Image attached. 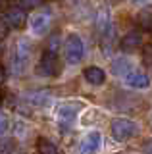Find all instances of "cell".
I'll return each instance as SVG.
<instances>
[{
    "instance_id": "1",
    "label": "cell",
    "mask_w": 152,
    "mask_h": 154,
    "mask_svg": "<svg viewBox=\"0 0 152 154\" xmlns=\"http://www.w3.org/2000/svg\"><path fill=\"white\" fill-rule=\"evenodd\" d=\"M110 131H112V137L121 143V141L131 139L137 133V123L129 118H116L110 123Z\"/></svg>"
},
{
    "instance_id": "2",
    "label": "cell",
    "mask_w": 152,
    "mask_h": 154,
    "mask_svg": "<svg viewBox=\"0 0 152 154\" xmlns=\"http://www.w3.org/2000/svg\"><path fill=\"white\" fill-rule=\"evenodd\" d=\"M29 56H31V42H29V38H20L16 50H14V60H12L14 73H23L27 62H29Z\"/></svg>"
},
{
    "instance_id": "3",
    "label": "cell",
    "mask_w": 152,
    "mask_h": 154,
    "mask_svg": "<svg viewBox=\"0 0 152 154\" xmlns=\"http://www.w3.org/2000/svg\"><path fill=\"white\" fill-rule=\"evenodd\" d=\"M64 50H65V60L69 64H79L83 60V54H85V45L81 41V37L71 33L65 38V45H64Z\"/></svg>"
},
{
    "instance_id": "4",
    "label": "cell",
    "mask_w": 152,
    "mask_h": 154,
    "mask_svg": "<svg viewBox=\"0 0 152 154\" xmlns=\"http://www.w3.org/2000/svg\"><path fill=\"white\" fill-rule=\"evenodd\" d=\"M41 75H46V77H56L62 71V66H60V58L58 54H52V52H42L41 56V62H39V67H37Z\"/></svg>"
},
{
    "instance_id": "5",
    "label": "cell",
    "mask_w": 152,
    "mask_h": 154,
    "mask_svg": "<svg viewBox=\"0 0 152 154\" xmlns=\"http://www.w3.org/2000/svg\"><path fill=\"white\" fill-rule=\"evenodd\" d=\"M2 19H4V23H6V27L21 29V27H25V23H27V14H25L23 8H6Z\"/></svg>"
},
{
    "instance_id": "6",
    "label": "cell",
    "mask_w": 152,
    "mask_h": 154,
    "mask_svg": "<svg viewBox=\"0 0 152 154\" xmlns=\"http://www.w3.org/2000/svg\"><path fill=\"white\" fill-rule=\"evenodd\" d=\"M81 108V104H75V102H64L58 106V125L62 127H69L73 123V119L77 118V112Z\"/></svg>"
},
{
    "instance_id": "7",
    "label": "cell",
    "mask_w": 152,
    "mask_h": 154,
    "mask_svg": "<svg viewBox=\"0 0 152 154\" xmlns=\"http://www.w3.org/2000/svg\"><path fill=\"white\" fill-rule=\"evenodd\" d=\"M100 143H102V137L98 131H91L83 137V141L79 143V152L81 154H94L100 148Z\"/></svg>"
},
{
    "instance_id": "8",
    "label": "cell",
    "mask_w": 152,
    "mask_h": 154,
    "mask_svg": "<svg viewBox=\"0 0 152 154\" xmlns=\"http://www.w3.org/2000/svg\"><path fill=\"white\" fill-rule=\"evenodd\" d=\"M50 12H41V14H35V16L31 17V21H29V25H31V31L35 33V35H42V33H46L48 31V27H50Z\"/></svg>"
},
{
    "instance_id": "9",
    "label": "cell",
    "mask_w": 152,
    "mask_h": 154,
    "mask_svg": "<svg viewBox=\"0 0 152 154\" xmlns=\"http://www.w3.org/2000/svg\"><path fill=\"white\" fill-rule=\"evenodd\" d=\"M142 45V33L141 31H129L127 35H123V38L120 41V48L125 52L137 50Z\"/></svg>"
},
{
    "instance_id": "10",
    "label": "cell",
    "mask_w": 152,
    "mask_h": 154,
    "mask_svg": "<svg viewBox=\"0 0 152 154\" xmlns=\"http://www.w3.org/2000/svg\"><path fill=\"white\" fill-rule=\"evenodd\" d=\"M125 83L133 87V89H146L150 85V77L141 69H133L129 75L125 77Z\"/></svg>"
},
{
    "instance_id": "11",
    "label": "cell",
    "mask_w": 152,
    "mask_h": 154,
    "mask_svg": "<svg viewBox=\"0 0 152 154\" xmlns=\"http://www.w3.org/2000/svg\"><path fill=\"white\" fill-rule=\"evenodd\" d=\"M83 75H85V79H87V83L96 85V87H98V85H102L104 81H106V73H104V69H100V67H96V66L85 67Z\"/></svg>"
},
{
    "instance_id": "12",
    "label": "cell",
    "mask_w": 152,
    "mask_h": 154,
    "mask_svg": "<svg viewBox=\"0 0 152 154\" xmlns=\"http://www.w3.org/2000/svg\"><path fill=\"white\" fill-rule=\"evenodd\" d=\"M131 71H133V67H131V62L127 60V58H116V60L112 62V73L114 75L123 77V79H125Z\"/></svg>"
},
{
    "instance_id": "13",
    "label": "cell",
    "mask_w": 152,
    "mask_h": 154,
    "mask_svg": "<svg viewBox=\"0 0 152 154\" xmlns=\"http://www.w3.org/2000/svg\"><path fill=\"white\" fill-rule=\"evenodd\" d=\"M139 27L146 33H152V8H144L142 12H139Z\"/></svg>"
},
{
    "instance_id": "14",
    "label": "cell",
    "mask_w": 152,
    "mask_h": 154,
    "mask_svg": "<svg viewBox=\"0 0 152 154\" xmlns=\"http://www.w3.org/2000/svg\"><path fill=\"white\" fill-rule=\"evenodd\" d=\"M25 98H27V102H31L35 106H44L50 100V94L46 93V91H33V93H29Z\"/></svg>"
},
{
    "instance_id": "15",
    "label": "cell",
    "mask_w": 152,
    "mask_h": 154,
    "mask_svg": "<svg viewBox=\"0 0 152 154\" xmlns=\"http://www.w3.org/2000/svg\"><path fill=\"white\" fill-rule=\"evenodd\" d=\"M37 150H39V154H58V148L54 146V143H50L48 139H44V137H39V141H37Z\"/></svg>"
},
{
    "instance_id": "16",
    "label": "cell",
    "mask_w": 152,
    "mask_h": 154,
    "mask_svg": "<svg viewBox=\"0 0 152 154\" xmlns=\"http://www.w3.org/2000/svg\"><path fill=\"white\" fill-rule=\"evenodd\" d=\"M58 50H60V35L54 33V35H50V38H48V48H46V52L58 54Z\"/></svg>"
},
{
    "instance_id": "17",
    "label": "cell",
    "mask_w": 152,
    "mask_h": 154,
    "mask_svg": "<svg viewBox=\"0 0 152 154\" xmlns=\"http://www.w3.org/2000/svg\"><path fill=\"white\" fill-rule=\"evenodd\" d=\"M42 2H44V0H20V6L23 10H35V8H39Z\"/></svg>"
},
{
    "instance_id": "18",
    "label": "cell",
    "mask_w": 152,
    "mask_h": 154,
    "mask_svg": "<svg viewBox=\"0 0 152 154\" xmlns=\"http://www.w3.org/2000/svg\"><path fill=\"white\" fill-rule=\"evenodd\" d=\"M142 62L146 66H152V45H146L142 50Z\"/></svg>"
},
{
    "instance_id": "19",
    "label": "cell",
    "mask_w": 152,
    "mask_h": 154,
    "mask_svg": "<svg viewBox=\"0 0 152 154\" xmlns=\"http://www.w3.org/2000/svg\"><path fill=\"white\" fill-rule=\"evenodd\" d=\"M14 148L12 141H0V154H10Z\"/></svg>"
},
{
    "instance_id": "20",
    "label": "cell",
    "mask_w": 152,
    "mask_h": 154,
    "mask_svg": "<svg viewBox=\"0 0 152 154\" xmlns=\"http://www.w3.org/2000/svg\"><path fill=\"white\" fill-rule=\"evenodd\" d=\"M6 131H8V118H6L4 112H0V137H2Z\"/></svg>"
},
{
    "instance_id": "21",
    "label": "cell",
    "mask_w": 152,
    "mask_h": 154,
    "mask_svg": "<svg viewBox=\"0 0 152 154\" xmlns=\"http://www.w3.org/2000/svg\"><path fill=\"white\" fill-rule=\"evenodd\" d=\"M142 152H144V154H152V139H148V141L142 144Z\"/></svg>"
},
{
    "instance_id": "22",
    "label": "cell",
    "mask_w": 152,
    "mask_h": 154,
    "mask_svg": "<svg viewBox=\"0 0 152 154\" xmlns=\"http://www.w3.org/2000/svg\"><path fill=\"white\" fill-rule=\"evenodd\" d=\"M6 81V69H4V66H0V85Z\"/></svg>"
},
{
    "instance_id": "23",
    "label": "cell",
    "mask_w": 152,
    "mask_h": 154,
    "mask_svg": "<svg viewBox=\"0 0 152 154\" xmlns=\"http://www.w3.org/2000/svg\"><path fill=\"white\" fill-rule=\"evenodd\" d=\"M0 12H6V10H4V0H0Z\"/></svg>"
},
{
    "instance_id": "24",
    "label": "cell",
    "mask_w": 152,
    "mask_h": 154,
    "mask_svg": "<svg viewBox=\"0 0 152 154\" xmlns=\"http://www.w3.org/2000/svg\"><path fill=\"white\" fill-rule=\"evenodd\" d=\"M133 2H135V4H139V2H146V0H133Z\"/></svg>"
},
{
    "instance_id": "25",
    "label": "cell",
    "mask_w": 152,
    "mask_h": 154,
    "mask_svg": "<svg viewBox=\"0 0 152 154\" xmlns=\"http://www.w3.org/2000/svg\"><path fill=\"white\" fill-rule=\"evenodd\" d=\"M0 52H2V45H0Z\"/></svg>"
},
{
    "instance_id": "26",
    "label": "cell",
    "mask_w": 152,
    "mask_h": 154,
    "mask_svg": "<svg viewBox=\"0 0 152 154\" xmlns=\"http://www.w3.org/2000/svg\"><path fill=\"white\" fill-rule=\"evenodd\" d=\"M150 123H152V116H150Z\"/></svg>"
},
{
    "instance_id": "27",
    "label": "cell",
    "mask_w": 152,
    "mask_h": 154,
    "mask_svg": "<svg viewBox=\"0 0 152 154\" xmlns=\"http://www.w3.org/2000/svg\"><path fill=\"white\" fill-rule=\"evenodd\" d=\"M116 2H117V0H116Z\"/></svg>"
}]
</instances>
